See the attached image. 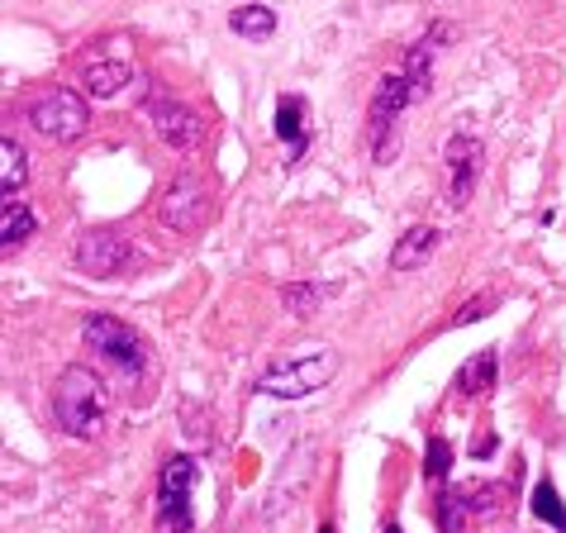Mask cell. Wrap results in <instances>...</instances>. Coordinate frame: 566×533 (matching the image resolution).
Here are the masks:
<instances>
[{"instance_id":"cell-1","label":"cell","mask_w":566,"mask_h":533,"mask_svg":"<svg viewBox=\"0 0 566 533\" xmlns=\"http://www.w3.org/2000/svg\"><path fill=\"white\" fill-rule=\"evenodd\" d=\"M53 410H57V425L62 433L72 438H96L105 425V410H109V390L96 372L86 367H67L57 382V396H53Z\"/></svg>"},{"instance_id":"cell-2","label":"cell","mask_w":566,"mask_h":533,"mask_svg":"<svg viewBox=\"0 0 566 533\" xmlns=\"http://www.w3.org/2000/svg\"><path fill=\"white\" fill-rule=\"evenodd\" d=\"M29 124L43 134V138H53V144H76V138L86 134V101L76 96V91H43V96H34V105H29Z\"/></svg>"},{"instance_id":"cell-3","label":"cell","mask_w":566,"mask_h":533,"mask_svg":"<svg viewBox=\"0 0 566 533\" xmlns=\"http://www.w3.org/2000/svg\"><path fill=\"white\" fill-rule=\"evenodd\" d=\"M191 485H196V462L171 458L163 467V485H157V524L167 533H191Z\"/></svg>"},{"instance_id":"cell-4","label":"cell","mask_w":566,"mask_h":533,"mask_svg":"<svg viewBox=\"0 0 566 533\" xmlns=\"http://www.w3.org/2000/svg\"><path fill=\"white\" fill-rule=\"evenodd\" d=\"M338 357L334 353H319V357H301V363H286V367H272L262 376V390L276 400H301L310 390H319L328 376H334Z\"/></svg>"},{"instance_id":"cell-5","label":"cell","mask_w":566,"mask_h":533,"mask_svg":"<svg viewBox=\"0 0 566 533\" xmlns=\"http://www.w3.org/2000/svg\"><path fill=\"white\" fill-rule=\"evenodd\" d=\"M86 343L96 348L109 367H119V372H138L144 367V343H138L134 328H124L119 320H109V315H91L86 320Z\"/></svg>"},{"instance_id":"cell-6","label":"cell","mask_w":566,"mask_h":533,"mask_svg":"<svg viewBox=\"0 0 566 533\" xmlns=\"http://www.w3.org/2000/svg\"><path fill=\"white\" fill-rule=\"evenodd\" d=\"M148 119H153V129L163 144H171L177 153H191L200 144V134H206V124H200V115L191 105H181V101H153L148 105Z\"/></svg>"},{"instance_id":"cell-7","label":"cell","mask_w":566,"mask_h":533,"mask_svg":"<svg viewBox=\"0 0 566 533\" xmlns=\"http://www.w3.org/2000/svg\"><path fill=\"white\" fill-rule=\"evenodd\" d=\"M76 266L91 276H115L119 266H129V239L115 229H96L76 243Z\"/></svg>"},{"instance_id":"cell-8","label":"cell","mask_w":566,"mask_h":533,"mask_svg":"<svg viewBox=\"0 0 566 533\" xmlns=\"http://www.w3.org/2000/svg\"><path fill=\"white\" fill-rule=\"evenodd\" d=\"M163 219L171 229H196L200 219H206V186H200L196 177H177L171 181V191L163 196Z\"/></svg>"},{"instance_id":"cell-9","label":"cell","mask_w":566,"mask_h":533,"mask_svg":"<svg viewBox=\"0 0 566 533\" xmlns=\"http://www.w3.org/2000/svg\"><path fill=\"white\" fill-rule=\"evenodd\" d=\"M448 163H452V206H467L471 186H476V171H481V144L476 138H452Z\"/></svg>"},{"instance_id":"cell-10","label":"cell","mask_w":566,"mask_h":533,"mask_svg":"<svg viewBox=\"0 0 566 533\" xmlns=\"http://www.w3.org/2000/svg\"><path fill=\"white\" fill-rule=\"evenodd\" d=\"M433 248H438V229L433 224H415V229L400 233L396 248H390V266H396V272H415V266H423L433 258Z\"/></svg>"},{"instance_id":"cell-11","label":"cell","mask_w":566,"mask_h":533,"mask_svg":"<svg viewBox=\"0 0 566 533\" xmlns=\"http://www.w3.org/2000/svg\"><path fill=\"white\" fill-rule=\"evenodd\" d=\"M82 82H86V96H101V101H109V96H119V91L129 86V62H124V58H115V62L96 58V62H86Z\"/></svg>"},{"instance_id":"cell-12","label":"cell","mask_w":566,"mask_h":533,"mask_svg":"<svg viewBox=\"0 0 566 533\" xmlns=\"http://www.w3.org/2000/svg\"><path fill=\"white\" fill-rule=\"evenodd\" d=\"M24 181H29V153L6 134L0 138V191H6V200L20 196Z\"/></svg>"},{"instance_id":"cell-13","label":"cell","mask_w":566,"mask_h":533,"mask_svg":"<svg viewBox=\"0 0 566 533\" xmlns=\"http://www.w3.org/2000/svg\"><path fill=\"white\" fill-rule=\"evenodd\" d=\"M229 29H233L239 39L262 43V39H272V34H276V14L266 10V6H243V10H233V14H229Z\"/></svg>"},{"instance_id":"cell-14","label":"cell","mask_w":566,"mask_h":533,"mask_svg":"<svg viewBox=\"0 0 566 533\" xmlns=\"http://www.w3.org/2000/svg\"><path fill=\"white\" fill-rule=\"evenodd\" d=\"M29 233H34V215H29V206H20V200H6V215H0V248H20Z\"/></svg>"},{"instance_id":"cell-15","label":"cell","mask_w":566,"mask_h":533,"mask_svg":"<svg viewBox=\"0 0 566 533\" xmlns=\"http://www.w3.org/2000/svg\"><path fill=\"white\" fill-rule=\"evenodd\" d=\"M458 386L467 396H485V390L495 386V353H476L471 363L458 372Z\"/></svg>"},{"instance_id":"cell-16","label":"cell","mask_w":566,"mask_h":533,"mask_svg":"<svg viewBox=\"0 0 566 533\" xmlns=\"http://www.w3.org/2000/svg\"><path fill=\"white\" fill-rule=\"evenodd\" d=\"M276 138H286V144H291V163L305 153V134H301V101H295V96H286V101H281V109H276Z\"/></svg>"},{"instance_id":"cell-17","label":"cell","mask_w":566,"mask_h":533,"mask_svg":"<svg viewBox=\"0 0 566 533\" xmlns=\"http://www.w3.org/2000/svg\"><path fill=\"white\" fill-rule=\"evenodd\" d=\"M533 514H538L543 524H553L557 533H566V505H562V495H557L553 481H543L538 491H533Z\"/></svg>"},{"instance_id":"cell-18","label":"cell","mask_w":566,"mask_h":533,"mask_svg":"<svg viewBox=\"0 0 566 533\" xmlns=\"http://www.w3.org/2000/svg\"><path fill=\"white\" fill-rule=\"evenodd\" d=\"M462 520H467V495H458V491H443V495H438V529H443V533H458Z\"/></svg>"},{"instance_id":"cell-19","label":"cell","mask_w":566,"mask_h":533,"mask_svg":"<svg viewBox=\"0 0 566 533\" xmlns=\"http://www.w3.org/2000/svg\"><path fill=\"white\" fill-rule=\"evenodd\" d=\"M423 467H429V477H438V481L448 477V467H452V448H448V438H429V458H423Z\"/></svg>"},{"instance_id":"cell-20","label":"cell","mask_w":566,"mask_h":533,"mask_svg":"<svg viewBox=\"0 0 566 533\" xmlns=\"http://www.w3.org/2000/svg\"><path fill=\"white\" fill-rule=\"evenodd\" d=\"M328 291H319V286H286V310H295V315H305V310H319V301H324Z\"/></svg>"},{"instance_id":"cell-21","label":"cell","mask_w":566,"mask_h":533,"mask_svg":"<svg viewBox=\"0 0 566 533\" xmlns=\"http://www.w3.org/2000/svg\"><path fill=\"white\" fill-rule=\"evenodd\" d=\"M386 533H400V524H390V529H386Z\"/></svg>"},{"instance_id":"cell-22","label":"cell","mask_w":566,"mask_h":533,"mask_svg":"<svg viewBox=\"0 0 566 533\" xmlns=\"http://www.w3.org/2000/svg\"><path fill=\"white\" fill-rule=\"evenodd\" d=\"M324 533H334V529H324Z\"/></svg>"}]
</instances>
